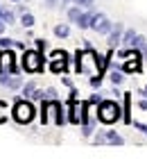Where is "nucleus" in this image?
<instances>
[{"instance_id":"9b49d317","label":"nucleus","mask_w":147,"mask_h":159,"mask_svg":"<svg viewBox=\"0 0 147 159\" xmlns=\"http://www.w3.org/2000/svg\"><path fill=\"white\" fill-rule=\"evenodd\" d=\"M104 139H106V143L122 146V136H120V134H115V132H104Z\"/></svg>"},{"instance_id":"0eeeda50","label":"nucleus","mask_w":147,"mask_h":159,"mask_svg":"<svg viewBox=\"0 0 147 159\" xmlns=\"http://www.w3.org/2000/svg\"><path fill=\"white\" fill-rule=\"evenodd\" d=\"M93 27V30L95 32H100V34H111V30H113V23H111V20H109L106 16H102V14H97V18H95V23L91 25Z\"/></svg>"},{"instance_id":"7ed1b4c3","label":"nucleus","mask_w":147,"mask_h":159,"mask_svg":"<svg viewBox=\"0 0 147 159\" xmlns=\"http://www.w3.org/2000/svg\"><path fill=\"white\" fill-rule=\"evenodd\" d=\"M91 66L100 73L97 55H95L93 50H86V52H82V50H79V52H77V73H88V68H91Z\"/></svg>"},{"instance_id":"6ab92c4d","label":"nucleus","mask_w":147,"mask_h":159,"mask_svg":"<svg viewBox=\"0 0 147 159\" xmlns=\"http://www.w3.org/2000/svg\"><path fill=\"white\" fill-rule=\"evenodd\" d=\"M34 93H36L34 84H25V86H23V96H27V98H34Z\"/></svg>"},{"instance_id":"cd10ccee","label":"nucleus","mask_w":147,"mask_h":159,"mask_svg":"<svg viewBox=\"0 0 147 159\" xmlns=\"http://www.w3.org/2000/svg\"><path fill=\"white\" fill-rule=\"evenodd\" d=\"M63 2H68V0H63Z\"/></svg>"},{"instance_id":"bb28decb","label":"nucleus","mask_w":147,"mask_h":159,"mask_svg":"<svg viewBox=\"0 0 147 159\" xmlns=\"http://www.w3.org/2000/svg\"><path fill=\"white\" fill-rule=\"evenodd\" d=\"M5 25H7V23H5V20H2V18H0V34H2V32H5Z\"/></svg>"},{"instance_id":"5701e85b","label":"nucleus","mask_w":147,"mask_h":159,"mask_svg":"<svg viewBox=\"0 0 147 159\" xmlns=\"http://www.w3.org/2000/svg\"><path fill=\"white\" fill-rule=\"evenodd\" d=\"M34 100H45V91H36L34 93Z\"/></svg>"},{"instance_id":"20e7f679","label":"nucleus","mask_w":147,"mask_h":159,"mask_svg":"<svg viewBox=\"0 0 147 159\" xmlns=\"http://www.w3.org/2000/svg\"><path fill=\"white\" fill-rule=\"evenodd\" d=\"M23 68L27 73H39L43 68V59H41V50H25L23 55Z\"/></svg>"},{"instance_id":"dca6fc26","label":"nucleus","mask_w":147,"mask_h":159,"mask_svg":"<svg viewBox=\"0 0 147 159\" xmlns=\"http://www.w3.org/2000/svg\"><path fill=\"white\" fill-rule=\"evenodd\" d=\"M0 48L2 50H11V48H16V41H11V39H0Z\"/></svg>"},{"instance_id":"a878e982","label":"nucleus","mask_w":147,"mask_h":159,"mask_svg":"<svg viewBox=\"0 0 147 159\" xmlns=\"http://www.w3.org/2000/svg\"><path fill=\"white\" fill-rule=\"evenodd\" d=\"M138 107H141V109H147V100H141V102H138Z\"/></svg>"},{"instance_id":"f8f14e48","label":"nucleus","mask_w":147,"mask_h":159,"mask_svg":"<svg viewBox=\"0 0 147 159\" xmlns=\"http://www.w3.org/2000/svg\"><path fill=\"white\" fill-rule=\"evenodd\" d=\"M124 70H141V52L136 55V59H129L124 64Z\"/></svg>"},{"instance_id":"393cba45","label":"nucleus","mask_w":147,"mask_h":159,"mask_svg":"<svg viewBox=\"0 0 147 159\" xmlns=\"http://www.w3.org/2000/svg\"><path fill=\"white\" fill-rule=\"evenodd\" d=\"M43 46H45V41H41V39H36V50H43Z\"/></svg>"},{"instance_id":"2eb2a0df","label":"nucleus","mask_w":147,"mask_h":159,"mask_svg":"<svg viewBox=\"0 0 147 159\" xmlns=\"http://www.w3.org/2000/svg\"><path fill=\"white\" fill-rule=\"evenodd\" d=\"M82 14H84V11L79 9V7H72V9L68 11V18H70V20H75V23H77V20H79V16H82Z\"/></svg>"},{"instance_id":"aec40b11","label":"nucleus","mask_w":147,"mask_h":159,"mask_svg":"<svg viewBox=\"0 0 147 159\" xmlns=\"http://www.w3.org/2000/svg\"><path fill=\"white\" fill-rule=\"evenodd\" d=\"M7 111H9V109H7V105H5V102H0V123H5Z\"/></svg>"},{"instance_id":"b1692460","label":"nucleus","mask_w":147,"mask_h":159,"mask_svg":"<svg viewBox=\"0 0 147 159\" xmlns=\"http://www.w3.org/2000/svg\"><path fill=\"white\" fill-rule=\"evenodd\" d=\"M134 125H136V129H141V132L147 134V125H143V123H134Z\"/></svg>"},{"instance_id":"1a4fd4ad","label":"nucleus","mask_w":147,"mask_h":159,"mask_svg":"<svg viewBox=\"0 0 147 159\" xmlns=\"http://www.w3.org/2000/svg\"><path fill=\"white\" fill-rule=\"evenodd\" d=\"M0 84L9 86V89H18L20 86V77H16V75H0Z\"/></svg>"},{"instance_id":"a211bd4d","label":"nucleus","mask_w":147,"mask_h":159,"mask_svg":"<svg viewBox=\"0 0 147 159\" xmlns=\"http://www.w3.org/2000/svg\"><path fill=\"white\" fill-rule=\"evenodd\" d=\"M122 80H124V73H122V70H113V73H111V82H113V84H120Z\"/></svg>"},{"instance_id":"f3484780","label":"nucleus","mask_w":147,"mask_h":159,"mask_svg":"<svg viewBox=\"0 0 147 159\" xmlns=\"http://www.w3.org/2000/svg\"><path fill=\"white\" fill-rule=\"evenodd\" d=\"M20 23H23L25 27H32V25H34V16H32V14H27V11H23V18H20Z\"/></svg>"},{"instance_id":"9d476101","label":"nucleus","mask_w":147,"mask_h":159,"mask_svg":"<svg viewBox=\"0 0 147 159\" xmlns=\"http://www.w3.org/2000/svg\"><path fill=\"white\" fill-rule=\"evenodd\" d=\"M120 34H122V25L118 23L113 30H111V34H109V46H111V48H115L118 43H120Z\"/></svg>"},{"instance_id":"f257e3e1","label":"nucleus","mask_w":147,"mask_h":159,"mask_svg":"<svg viewBox=\"0 0 147 159\" xmlns=\"http://www.w3.org/2000/svg\"><path fill=\"white\" fill-rule=\"evenodd\" d=\"M120 105L113 102V100H102L100 102V109H97V118L102 123H106V125H111V123H115L118 118H120Z\"/></svg>"},{"instance_id":"412c9836","label":"nucleus","mask_w":147,"mask_h":159,"mask_svg":"<svg viewBox=\"0 0 147 159\" xmlns=\"http://www.w3.org/2000/svg\"><path fill=\"white\" fill-rule=\"evenodd\" d=\"M79 7H93V0H75Z\"/></svg>"},{"instance_id":"6e6552de","label":"nucleus","mask_w":147,"mask_h":159,"mask_svg":"<svg viewBox=\"0 0 147 159\" xmlns=\"http://www.w3.org/2000/svg\"><path fill=\"white\" fill-rule=\"evenodd\" d=\"M95 18H97V11H95V9H91V11H84L82 16H79L77 25L82 27V30H84V27H91V25L95 23Z\"/></svg>"},{"instance_id":"ddd939ff","label":"nucleus","mask_w":147,"mask_h":159,"mask_svg":"<svg viewBox=\"0 0 147 159\" xmlns=\"http://www.w3.org/2000/svg\"><path fill=\"white\" fill-rule=\"evenodd\" d=\"M124 46H129V48H134L136 46V32L134 30H127V32H124Z\"/></svg>"},{"instance_id":"423d86ee","label":"nucleus","mask_w":147,"mask_h":159,"mask_svg":"<svg viewBox=\"0 0 147 159\" xmlns=\"http://www.w3.org/2000/svg\"><path fill=\"white\" fill-rule=\"evenodd\" d=\"M0 75H16V57L11 50L0 48Z\"/></svg>"},{"instance_id":"4468645a","label":"nucleus","mask_w":147,"mask_h":159,"mask_svg":"<svg viewBox=\"0 0 147 159\" xmlns=\"http://www.w3.org/2000/svg\"><path fill=\"white\" fill-rule=\"evenodd\" d=\"M54 34H57L59 39H66V37L70 34V27H68V25H57V27H54Z\"/></svg>"},{"instance_id":"39448f33","label":"nucleus","mask_w":147,"mask_h":159,"mask_svg":"<svg viewBox=\"0 0 147 159\" xmlns=\"http://www.w3.org/2000/svg\"><path fill=\"white\" fill-rule=\"evenodd\" d=\"M14 118H16L18 123H29L34 118V107L27 102V100H18L16 105H14Z\"/></svg>"},{"instance_id":"f03ea898","label":"nucleus","mask_w":147,"mask_h":159,"mask_svg":"<svg viewBox=\"0 0 147 159\" xmlns=\"http://www.w3.org/2000/svg\"><path fill=\"white\" fill-rule=\"evenodd\" d=\"M43 123H50V120H54V123H66L68 118L63 116V111H61V105L57 102V100H43V116H41Z\"/></svg>"},{"instance_id":"4be33fe9","label":"nucleus","mask_w":147,"mask_h":159,"mask_svg":"<svg viewBox=\"0 0 147 159\" xmlns=\"http://www.w3.org/2000/svg\"><path fill=\"white\" fill-rule=\"evenodd\" d=\"M54 96H57L54 89H45V100H54Z\"/></svg>"}]
</instances>
